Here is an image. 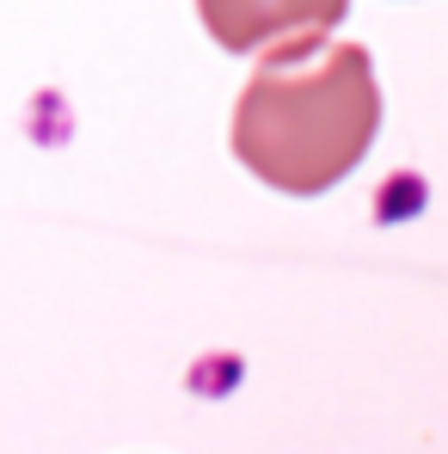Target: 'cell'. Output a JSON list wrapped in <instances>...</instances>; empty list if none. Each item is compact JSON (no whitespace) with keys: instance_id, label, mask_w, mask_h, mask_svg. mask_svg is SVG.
I'll list each match as a JSON object with an SVG mask.
<instances>
[{"instance_id":"7a4b0ae2","label":"cell","mask_w":448,"mask_h":454,"mask_svg":"<svg viewBox=\"0 0 448 454\" xmlns=\"http://www.w3.org/2000/svg\"><path fill=\"white\" fill-rule=\"evenodd\" d=\"M350 0H197L209 37L252 56V50H277V43H301V37H326L344 19Z\"/></svg>"},{"instance_id":"6da1fadb","label":"cell","mask_w":448,"mask_h":454,"mask_svg":"<svg viewBox=\"0 0 448 454\" xmlns=\"http://www.w3.org/2000/svg\"><path fill=\"white\" fill-rule=\"evenodd\" d=\"M381 129V86L363 43H277L233 105V153L271 191H332Z\"/></svg>"}]
</instances>
